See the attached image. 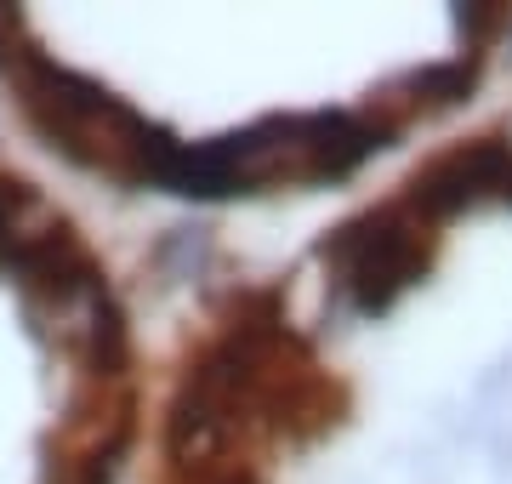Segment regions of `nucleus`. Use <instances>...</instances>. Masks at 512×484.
I'll return each mask as SVG.
<instances>
[{"label": "nucleus", "mask_w": 512, "mask_h": 484, "mask_svg": "<svg viewBox=\"0 0 512 484\" xmlns=\"http://www.w3.org/2000/svg\"><path fill=\"white\" fill-rule=\"evenodd\" d=\"M478 200H512V143L484 137V143L439 154L410 183V194H404V205L427 228L444 223V217H456V211H467V205H478Z\"/></svg>", "instance_id": "3"}, {"label": "nucleus", "mask_w": 512, "mask_h": 484, "mask_svg": "<svg viewBox=\"0 0 512 484\" xmlns=\"http://www.w3.org/2000/svg\"><path fill=\"white\" fill-rule=\"evenodd\" d=\"M131 319L52 188L0 160V484H120Z\"/></svg>", "instance_id": "1"}, {"label": "nucleus", "mask_w": 512, "mask_h": 484, "mask_svg": "<svg viewBox=\"0 0 512 484\" xmlns=\"http://www.w3.org/2000/svg\"><path fill=\"white\" fill-rule=\"evenodd\" d=\"M421 257H427V223L404 200L359 217L330 245L336 285L359 314H382L399 291H410V280L421 274Z\"/></svg>", "instance_id": "2"}, {"label": "nucleus", "mask_w": 512, "mask_h": 484, "mask_svg": "<svg viewBox=\"0 0 512 484\" xmlns=\"http://www.w3.org/2000/svg\"><path fill=\"white\" fill-rule=\"evenodd\" d=\"M467 86H473V63H467V57L433 63V69H421V75L410 80L416 103H456V97H467Z\"/></svg>", "instance_id": "4"}]
</instances>
